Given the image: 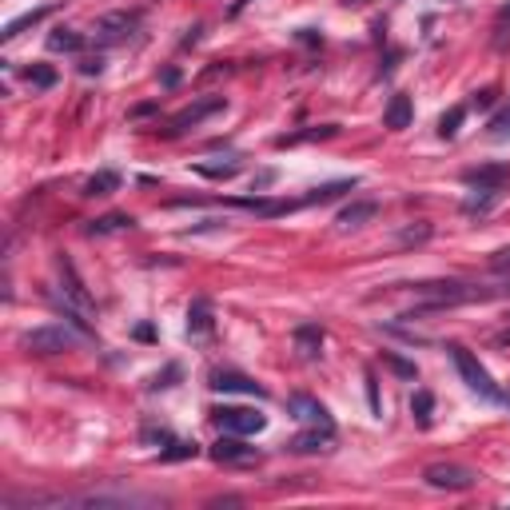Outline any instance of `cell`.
Returning a JSON list of instances; mask_svg holds the SVG:
<instances>
[{"label": "cell", "mask_w": 510, "mask_h": 510, "mask_svg": "<svg viewBox=\"0 0 510 510\" xmlns=\"http://www.w3.org/2000/svg\"><path fill=\"white\" fill-rule=\"evenodd\" d=\"M423 479L435 490H470L479 482V470L462 467V462H430V467L423 470Z\"/></svg>", "instance_id": "cell-5"}, {"label": "cell", "mask_w": 510, "mask_h": 510, "mask_svg": "<svg viewBox=\"0 0 510 510\" xmlns=\"http://www.w3.org/2000/svg\"><path fill=\"white\" fill-rule=\"evenodd\" d=\"M84 339V331L68 327V323H44V327H32L21 335V347L32 355H64V351H76Z\"/></svg>", "instance_id": "cell-2"}, {"label": "cell", "mask_w": 510, "mask_h": 510, "mask_svg": "<svg viewBox=\"0 0 510 510\" xmlns=\"http://www.w3.org/2000/svg\"><path fill=\"white\" fill-rule=\"evenodd\" d=\"M299 41H303V44H323V36H319L315 28H299Z\"/></svg>", "instance_id": "cell-41"}, {"label": "cell", "mask_w": 510, "mask_h": 510, "mask_svg": "<svg viewBox=\"0 0 510 510\" xmlns=\"http://www.w3.org/2000/svg\"><path fill=\"white\" fill-rule=\"evenodd\" d=\"M410 120H415V104H410V96L395 92V96L387 100V112H383V124H387L391 132H403V128H410Z\"/></svg>", "instance_id": "cell-12"}, {"label": "cell", "mask_w": 510, "mask_h": 510, "mask_svg": "<svg viewBox=\"0 0 510 510\" xmlns=\"http://www.w3.org/2000/svg\"><path fill=\"white\" fill-rule=\"evenodd\" d=\"M323 339H327V335H323L319 323H299V327H295V351H299L303 359H319Z\"/></svg>", "instance_id": "cell-13"}, {"label": "cell", "mask_w": 510, "mask_h": 510, "mask_svg": "<svg viewBox=\"0 0 510 510\" xmlns=\"http://www.w3.org/2000/svg\"><path fill=\"white\" fill-rule=\"evenodd\" d=\"M211 391H228V395H255V399H267V387H263V383H255L251 375H243V371H231V367L211 371Z\"/></svg>", "instance_id": "cell-7"}, {"label": "cell", "mask_w": 510, "mask_h": 510, "mask_svg": "<svg viewBox=\"0 0 510 510\" xmlns=\"http://www.w3.org/2000/svg\"><path fill=\"white\" fill-rule=\"evenodd\" d=\"M375 216H379V203L375 200H355L335 216V223H339V228H363V223L375 220Z\"/></svg>", "instance_id": "cell-17"}, {"label": "cell", "mask_w": 510, "mask_h": 510, "mask_svg": "<svg viewBox=\"0 0 510 510\" xmlns=\"http://www.w3.org/2000/svg\"><path fill=\"white\" fill-rule=\"evenodd\" d=\"M490 343H494V347H510V319H506V327L502 331H494V339Z\"/></svg>", "instance_id": "cell-39"}, {"label": "cell", "mask_w": 510, "mask_h": 510, "mask_svg": "<svg viewBox=\"0 0 510 510\" xmlns=\"http://www.w3.org/2000/svg\"><path fill=\"white\" fill-rule=\"evenodd\" d=\"M462 120H467V108H462V104L447 108V112L439 116V136H442V140H455V136H459V128H462Z\"/></svg>", "instance_id": "cell-25"}, {"label": "cell", "mask_w": 510, "mask_h": 510, "mask_svg": "<svg viewBox=\"0 0 510 510\" xmlns=\"http://www.w3.org/2000/svg\"><path fill=\"white\" fill-rule=\"evenodd\" d=\"M271 184H275V171H260V176H255V180H251V191H263V188H271Z\"/></svg>", "instance_id": "cell-37"}, {"label": "cell", "mask_w": 510, "mask_h": 510, "mask_svg": "<svg viewBox=\"0 0 510 510\" xmlns=\"http://www.w3.org/2000/svg\"><path fill=\"white\" fill-rule=\"evenodd\" d=\"M48 48L52 52H80L84 48V36H80V32H72V28H56L48 36Z\"/></svg>", "instance_id": "cell-26"}, {"label": "cell", "mask_w": 510, "mask_h": 510, "mask_svg": "<svg viewBox=\"0 0 510 510\" xmlns=\"http://www.w3.org/2000/svg\"><path fill=\"white\" fill-rule=\"evenodd\" d=\"M363 379H367V403H371V415H375V419H383V403H379V379H375V371H367Z\"/></svg>", "instance_id": "cell-32"}, {"label": "cell", "mask_w": 510, "mask_h": 510, "mask_svg": "<svg viewBox=\"0 0 510 510\" xmlns=\"http://www.w3.org/2000/svg\"><path fill=\"white\" fill-rule=\"evenodd\" d=\"M208 415L228 435H260L267 427V415H260V410H251V407H211Z\"/></svg>", "instance_id": "cell-4"}, {"label": "cell", "mask_w": 510, "mask_h": 510, "mask_svg": "<svg viewBox=\"0 0 510 510\" xmlns=\"http://www.w3.org/2000/svg\"><path fill=\"white\" fill-rule=\"evenodd\" d=\"M196 455H200V447H196L191 439H168L160 447V459L164 462H184V459H196Z\"/></svg>", "instance_id": "cell-22"}, {"label": "cell", "mask_w": 510, "mask_h": 510, "mask_svg": "<svg viewBox=\"0 0 510 510\" xmlns=\"http://www.w3.org/2000/svg\"><path fill=\"white\" fill-rule=\"evenodd\" d=\"M506 403H510V395H506Z\"/></svg>", "instance_id": "cell-44"}, {"label": "cell", "mask_w": 510, "mask_h": 510, "mask_svg": "<svg viewBox=\"0 0 510 510\" xmlns=\"http://www.w3.org/2000/svg\"><path fill=\"white\" fill-rule=\"evenodd\" d=\"M355 188V180H335V184H323V188H315L311 196H303V203H331V200H339L343 191Z\"/></svg>", "instance_id": "cell-24"}, {"label": "cell", "mask_w": 510, "mask_h": 510, "mask_svg": "<svg viewBox=\"0 0 510 510\" xmlns=\"http://www.w3.org/2000/svg\"><path fill=\"white\" fill-rule=\"evenodd\" d=\"M56 271H60V283H64V295H68V303H76L84 315H92V311H96V303H92L88 287H84V280L76 275V267H72L68 255H60V260H56Z\"/></svg>", "instance_id": "cell-8"}, {"label": "cell", "mask_w": 510, "mask_h": 510, "mask_svg": "<svg viewBox=\"0 0 510 510\" xmlns=\"http://www.w3.org/2000/svg\"><path fill=\"white\" fill-rule=\"evenodd\" d=\"M494 96H499L494 88H482L479 96H474V108H490V104H494Z\"/></svg>", "instance_id": "cell-38"}, {"label": "cell", "mask_w": 510, "mask_h": 510, "mask_svg": "<svg viewBox=\"0 0 510 510\" xmlns=\"http://www.w3.org/2000/svg\"><path fill=\"white\" fill-rule=\"evenodd\" d=\"M164 88H176V84H180V68H164Z\"/></svg>", "instance_id": "cell-40"}, {"label": "cell", "mask_w": 510, "mask_h": 510, "mask_svg": "<svg viewBox=\"0 0 510 510\" xmlns=\"http://www.w3.org/2000/svg\"><path fill=\"white\" fill-rule=\"evenodd\" d=\"M200 176L208 180H231V176H240V160H228V164H196Z\"/></svg>", "instance_id": "cell-28"}, {"label": "cell", "mask_w": 510, "mask_h": 510, "mask_svg": "<svg viewBox=\"0 0 510 510\" xmlns=\"http://www.w3.org/2000/svg\"><path fill=\"white\" fill-rule=\"evenodd\" d=\"M499 200H502V188H479L470 200H462V211H467V216H487Z\"/></svg>", "instance_id": "cell-21"}, {"label": "cell", "mask_w": 510, "mask_h": 510, "mask_svg": "<svg viewBox=\"0 0 510 510\" xmlns=\"http://www.w3.org/2000/svg\"><path fill=\"white\" fill-rule=\"evenodd\" d=\"M223 108H228V104H223V96H203V100L188 104V108H184L180 116H171V124H168V136H180V132L196 128V124H203L208 116H216V112H223Z\"/></svg>", "instance_id": "cell-6"}, {"label": "cell", "mask_w": 510, "mask_h": 510, "mask_svg": "<svg viewBox=\"0 0 510 510\" xmlns=\"http://www.w3.org/2000/svg\"><path fill=\"white\" fill-rule=\"evenodd\" d=\"M128 228H136V220H132L128 211H108L100 220H92L84 231H88V235H108V231H128Z\"/></svg>", "instance_id": "cell-18"}, {"label": "cell", "mask_w": 510, "mask_h": 510, "mask_svg": "<svg viewBox=\"0 0 510 510\" xmlns=\"http://www.w3.org/2000/svg\"><path fill=\"white\" fill-rule=\"evenodd\" d=\"M490 132H494V136H502V132L510 128V108H499L494 112V116H490V124H487Z\"/></svg>", "instance_id": "cell-34"}, {"label": "cell", "mask_w": 510, "mask_h": 510, "mask_svg": "<svg viewBox=\"0 0 510 510\" xmlns=\"http://www.w3.org/2000/svg\"><path fill=\"white\" fill-rule=\"evenodd\" d=\"M407 291H415L410 311H403V319H419V315H435L447 307H462V303H490V299H506L510 283L502 287H482V283H462V280H427V283H407Z\"/></svg>", "instance_id": "cell-1"}, {"label": "cell", "mask_w": 510, "mask_h": 510, "mask_svg": "<svg viewBox=\"0 0 510 510\" xmlns=\"http://www.w3.org/2000/svg\"><path fill=\"white\" fill-rule=\"evenodd\" d=\"M211 327H216V311H211L208 299H191L188 307V335L191 339H203V335H211Z\"/></svg>", "instance_id": "cell-15"}, {"label": "cell", "mask_w": 510, "mask_h": 510, "mask_svg": "<svg viewBox=\"0 0 510 510\" xmlns=\"http://www.w3.org/2000/svg\"><path fill=\"white\" fill-rule=\"evenodd\" d=\"M383 363H387L399 379H419V367H415L410 359H403V355H395V351H383Z\"/></svg>", "instance_id": "cell-29"}, {"label": "cell", "mask_w": 510, "mask_h": 510, "mask_svg": "<svg viewBox=\"0 0 510 510\" xmlns=\"http://www.w3.org/2000/svg\"><path fill=\"white\" fill-rule=\"evenodd\" d=\"M287 410H291V419L307 423V427H327V430H335V423H331L327 407H323L319 399H311V395H303V391L287 399Z\"/></svg>", "instance_id": "cell-9"}, {"label": "cell", "mask_w": 510, "mask_h": 510, "mask_svg": "<svg viewBox=\"0 0 510 510\" xmlns=\"http://www.w3.org/2000/svg\"><path fill=\"white\" fill-rule=\"evenodd\" d=\"M136 24H140V12H108V16H100V36L104 41H124Z\"/></svg>", "instance_id": "cell-16"}, {"label": "cell", "mask_w": 510, "mask_h": 510, "mask_svg": "<svg viewBox=\"0 0 510 510\" xmlns=\"http://www.w3.org/2000/svg\"><path fill=\"white\" fill-rule=\"evenodd\" d=\"M24 80H28L32 88H52L60 76H56V68H52V64H32V68L24 72Z\"/></svg>", "instance_id": "cell-27"}, {"label": "cell", "mask_w": 510, "mask_h": 510, "mask_svg": "<svg viewBox=\"0 0 510 510\" xmlns=\"http://www.w3.org/2000/svg\"><path fill=\"white\" fill-rule=\"evenodd\" d=\"M490 271L510 275V248H502V251H494V255H490Z\"/></svg>", "instance_id": "cell-35"}, {"label": "cell", "mask_w": 510, "mask_h": 510, "mask_svg": "<svg viewBox=\"0 0 510 510\" xmlns=\"http://www.w3.org/2000/svg\"><path fill=\"white\" fill-rule=\"evenodd\" d=\"M211 459L216 462H255L260 459V450L248 447L243 435H228V430H223L220 439H216V447H211Z\"/></svg>", "instance_id": "cell-10"}, {"label": "cell", "mask_w": 510, "mask_h": 510, "mask_svg": "<svg viewBox=\"0 0 510 510\" xmlns=\"http://www.w3.org/2000/svg\"><path fill=\"white\" fill-rule=\"evenodd\" d=\"M80 72H84V76H100V72H104V56H84Z\"/></svg>", "instance_id": "cell-36"}, {"label": "cell", "mask_w": 510, "mask_h": 510, "mask_svg": "<svg viewBox=\"0 0 510 510\" xmlns=\"http://www.w3.org/2000/svg\"><path fill=\"white\" fill-rule=\"evenodd\" d=\"M335 124H323V128H307V132H295V136H283L280 148H287V144H303V140H327V136H335Z\"/></svg>", "instance_id": "cell-30"}, {"label": "cell", "mask_w": 510, "mask_h": 510, "mask_svg": "<svg viewBox=\"0 0 510 510\" xmlns=\"http://www.w3.org/2000/svg\"><path fill=\"white\" fill-rule=\"evenodd\" d=\"M331 442H335V430H327V427H311V430H303V435H295L287 447L295 450V455H315V450H327Z\"/></svg>", "instance_id": "cell-14"}, {"label": "cell", "mask_w": 510, "mask_h": 510, "mask_svg": "<svg viewBox=\"0 0 510 510\" xmlns=\"http://www.w3.org/2000/svg\"><path fill=\"white\" fill-rule=\"evenodd\" d=\"M430 231H435L430 223H415V228H407V231L399 235V243H407V248H410V243H427V240H430Z\"/></svg>", "instance_id": "cell-33"}, {"label": "cell", "mask_w": 510, "mask_h": 510, "mask_svg": "<svg viewBox=\"0 0 510 510\" xmlns=\"http://www.w3.org/2000/svg\"><path fill=\"white\" fill-rule=\"evenodd\" d=\"M180 363H168V367H164V375H156V379H152V391H168V387H176V383H180Z\"/></svg>", "instance_id": "cell-31"}, {"label": "cell", "mask_w": 510, "mask_h": 510, "mask_svg": "<svg viewBox=\"0 0 510 510\" xmlns=\"http://www.w3.org/2000/svg\"><path fill=\"white\" fill-rule=\"evenodd\" d=\"M136 339H144V343H152V339H156V331H152V323H140V327H136Z\"/></svg>", "instance_id": "cell-42"}, {"label": "cell", "mask_w": 510, "mask_h": 510, "mask_svg": "<svg viewBox=\"0 0 510 510\" xmlns=\"http://www.w3.org/2000/svg\"><path fill=\"white\" fill-rule=\"evenodd\" d=\"M52 16V9H36V12H24V16H16V21H9L4 24V32H0V41H16L24 28H36L41 21H48Z\"/></svg>", "instance_id": "cell-20"}, {"label": "cell", "mask_w": 510, "mask_h": 510, "mask_svg": "<svg viewBox=\"0 0 510 510\" xmlns=\"http://www.w3.org/2000/svg\"><path fill=\"white\" fill-rule=\"evenodd\" d=\"M462 184H470V188H506V184H510V168H506V164L467 168V171H462Z\"/></svg>", "instance_id": "cell-11"}, {"label": "cell", "mask_w": 510, "mask_h": 510, "mask_svg": "<svg viewBox=\"0 0 510 510\" xmlns=\"http://www.w3.org/2000/svg\"><path fill=\"white\" fill-rule=\"evenodd\" d=\"M120 184H124V180H120V171L100 168L88 184H84V196H112V191H120Z\"/></svg>", "instance_id": "cell-19"}, {"label": "cell", "mask_w": 510, "mask_h": 510, "mask_svg": "<svg viewBox=\"0 0 510 510\" xmlns=\"http://www.w3.org/2000/svg\"><path fill=\"white\" fill-rule=\"evenodd\" d=\"M156 112V104H140V108H132V120H144V116H152Z\"/></svg>", "instance_id": "cell-43"}, {"label": "cell", "mask_w": 510, "mask_h": 510, "mask_svg": "<svg viewBox=\"0 0 510 510\" xmlns=\"http://www.w3.org/2000/svg\"><path fill=\"white\" fill-rule=\"evenodd\" d=\"M447 355L455 359V367H459L462 383H467V387L474 391V395H482L487 403H506V395L499 391V383L490 379V371L482 367V363L474 359V355H470L467 347H462V343H447Z\"/></svg>", "instance_id": "cell-3"}, {"label": "cell", "mask_w": 510, "mask_h": 510, "mask_svg": "<svg viewBox=\"0 0 510 510\" xmlns=\"http://www.w3.org/2000/svg\"><path fill=\"white\" fill-rule=\"evenodd\" d=\"M410 415H415L419 427H430V419H435V395L430 391H415L410 395Z\"/></svg>", "instance_id": "cell-23"}]
</instances>
